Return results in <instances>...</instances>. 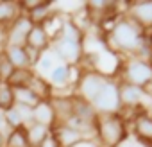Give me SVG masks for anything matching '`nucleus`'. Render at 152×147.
<instances>
[{
    "label": "nucleus",
    "mask_w": 152,
    "mask_h": 147,
    "mask_svg": "<svg viewBox=\"0 0 152 147\" xmlns=\"http://www.w3.org/2000/svg\"><path fill=\"white\" fill-rule=\"evenodd\" d=\"M99 138L104 145H118L120 140H122V135H124V126H122V120L109 113V115H102L99 118Z\"/></svg>",
    "instance_id": "nucleus-1"
},
{
    "label": "nucleus",
    "mask_w": 152,
    "mask_h": 147,
    "mask_svg": "<svg viewBox=\"0 0 152 147\" xmlns=\"http://www.w3.org/2000/svg\"><path fill=\"white\" fill-rule=\"evenodd\" d=\"M52 52L56 54V57L63 59L64 65H73L81 59V54H83V47H81V41H75V40H70V38H63V36H57L52 43Z\"/></svg>",
    "instance_id": "nucleus-2"
},
{
    "label": "nucleus",
    "mask_w": 152,
    "mask_h": 147,
    "mask_svg": "<svg viewBox=\"0 0 152 147\" xmlns=\"http://www.w3.org/2000/svg\"><path fill=\"white\" fill-rule=\"evenodd\" d=\"M113 40L118 47L136 49L141 45V31L129 22H120L113 27Z\"/></svg>",
    "instance_id": "nucleus-3"
},
{
    "label": "nucleus",
    "mask_w": 152,
    "mask_h": 147,
    "mask_svg": "<svg viewBox=\"0 0 152 147\" xmlns=\"http://www.w3.org/2000/svg\"><path fill=\"white\" fill-rule=\"evenodd\" d=\"M32 29V22L27 15H20L9 27H6V45L15 47H25V40Z\"/></svg>",
    "instance_id": "nucleus-4"
},
{
    "label": "nucleus",
    "mask_w": 152,
    "mask_h": 147,
    "mask_svg": "<svg viewBox=\"0 0 152 147\" xmlns=\"http://www.w3.org/2000/svg\"><path fill=\"white\" fill-rule=\"evenodd\" d=\"M120 104V93L118 88L111 83L106 81V85L102 86V90L99 92V95L95 97V101L91 102V106H95L97 110H100L104 115H109L111 111H115Z\"/></svg>",
    "instance_id": "nucleus-5"
},
{
    "label": "nucleus",
    "mask_w": 152,
    "mask_h": 147,
    "mask_svg": "<svg viewBox=\"0 0 152 147\" xmlns=\"http://www.w3.org/2000/svg\"><path fill=\"white\" fill-rule=\"evenodd\" d=\"M106 85V81L102 79L100 74L95 72H88L81 77L79 81V92H81V99L88 101L90 104L95 101V97L99 95V92L102 90V86Z\"/></svg>",
    "instance_id": "nucleus-6"
},
{
    "label": "nucleus",
    "mask_w": 152,
    "mask_h": 147,
    "mask_svg": "<svg viewBox=\"0 0 152 147\" xmlns=\"http://www.w3.org/2000/svg\"><path fill=\"white\" fill-rule=\"evenodd\" d=\"M127 79L134 86L147 85L152 79V68L148 65H145L143 61H132L127 66Z\"/></svg>",
    "instance_id": "nucleus-7"
},
{
    "label": "nucleus",
    "mask_w": 152,
    "mask_h": 147,
    "mask_svg": "<svg viewBox=\"0 0 152 147\" xmlns=\"http://www.w3.org/2000/svg\"><path fill=\"white\" fill-rule=\"evenodd\" d=\"M32 122L47 126L50 129L56 126L57 118H56V113H54V108H52L50 101H39L36 104V108H32Z\"/></svg>",
    "instance_id": "nucleus-8"
},
{
    "label": "nucleus",
    "mask_w": 152,
    "mask_h": 147,
    "mask_svg": "<svg viewBox=\"0 0 152 147\" xmlns=\"http://www.w3.org/2000/svg\"><path fill=\"white\" fill-rule=\"evenodd\" d=\"M52 135H54V138L57 140L59 147H72V145H75L77 142L83 140V135H81L79 131L72 129V127L66 126V124H57V126H54V127H52Z\"/></svg>",
    "instance_id": "nucleus-9"
},
{
    "label": "nucleus",
    "mask_w": 152,
    "mask_h": 147,
    "mask_svg": "<svg viewBox=\"0 0 152 147\" xmlns=\"http://www.w3.org/2000/svg\"><path fill=\"white\" fill-rule=\"evenodd\" d=\"M25 45L31 47V49H36L39 52H45L50 47V38H48V34L45 32V29L41 25H32V29H31V32L25 40Z\"/></svg>",
    "instance_id": "nucleus-10"
},
{
    "label": "nucleus",
    "mask_w": 152,
    "mask_h": 147,
    "mask_svg": "<svg viewBox=\"0 0 152 147\" xmlns=\"http://www.w3.org/2000/svg\"><path fill=\"white\" fill-rule=\"evenodd\" d=\"M22 15L18 2L13 0H0V27H9L18 16Z\"/></svg>",
    "instance_id": "nucleus-11"
},
{
    "label": "nucleus",
    "mask_w": 152,
    "mask_h": 147,
    "mask_svg": "<svg viewBox=\"0 0 152 147\" xmlns=\"http://www.w3.org/2000/svg\"><path fill=\"white\" fill-rule=\"evenodd\" d=\"M2 52L6 54V57L9 59V63H11L15 68H31V63H29V57H27L25 47L6 45Z\"/></svg>",
    "instance_id": "nucleus-12"
},
{
    "label": "nucleus",
    "mask_w": 152,
    "mask_h": 147,
    "mask_svg": "<svg viewBox=\"0 0 152 147\" xmlns=\"http://www.w3.org/2000/svg\"><path fill=\"white\" fill-rule=\"evenodd\" d=\"M25 133H27L29 145H31V147H38V145H41V143L47 140V136L52 133V129L47 127V126H41V124L31 122V124L25 126Z\"/></svg>",
    "instance_id": "nucleus-13"
},
{
    "label": "nucleus",
    "mask_w": 152,
    "mask_h": 147,
    "mask_svg": "<svg viewBox=\"0 0 152 147\" xmlns=\"http://www.w3.org/2000/svg\"><path fill=\"white\" fill-rule=\"evenodd\" d=\"M27 88L32 93H36L39 101H50L52 99V86H50V83L45 81L41 76H38V74H34V76H32V79L29 81Z\"/></svg>",
    "instance_id": "nucleus-14"
},
{
    "label": "nucleus",
    "mask_w": 152,
    "mask_h": 147,
    "mask_svg": "<svg viewBox=\"0 0 152 147\" xmlns=\"http://www.w3.org/2000/svg\"><path fill=\"white\" fill-rule=\"evenodd\" d=\"M70 77H72L70 66L64 65V63H59V65H56V66L52 68V72L48 74V83L54 85V86H57V88H63L64 85H68Z\"/></svg>",
    "instance_id": "nucleus-15"
},
{
    "label": "nucleus",
    "mask_w": 152,
    "mask_h": 147,
    "mask_svg": "<svg viewBox=\"0 0 152 147\" xmlns=\"http://www.w3.org/2000/svg\"><path fill=\"white\" fill-rule=\"evenodd\" d=\"M34 72L32 68H15V72L11 74V77L7 81V85L15 90V88H23L29 85V81L32 79Z\"/></svg>",
    "instance_id": "nucleus-16"
},
{
    "label": "nucleus",
    "mask_w": 152,
    "mask_h": 147,
    "mask_svg": "<svg viewBox=\"0 0 152 147\" xmlns=\"http://www.w3.org/2000/svg\"><path fill=\"white\" fill-rule=\"evenodd\" d=\"M15 92V104H18V106H25V108H36V104L39 102V99H38V95L36 93H32L27 86H23V88H15L13 90Z\"/></svg>",
    "instance_id": "nucleus-17"
},
{
    "label": "nucleus",
    "mask_w": 152,
    "mask_h": 147,
    "mask_svg": "<svg viewBox=\"0 0 152 147\" xmlns=\"http://www.w3.org/2000/svg\"><path fill=\"white\" fill-rule=\"evenodd\" d=\"M50 9H52V2H41L38 7H34L32 11H29L27 16L32 22V25H43L47 22V18L52 15Z\"/></svg>",
    "instance_id": "nucleus-18"
},
{
    "label": "nucleus",
    "mask_w": 152,
    "mask_h": 147,
    "mask_svg": "<svg viewBox=\"0 0 152 147\" xmlns=\"http://www.w3.org/2000/svg\"><path fill=\"white\" fill-rule=\"evenodd\" d=\"M4 147H31V145H29V140H27L25 126H23V127L11 129L9 135L6 136V143H4Z\"/></svg>",
    "instance_id": "nucleus-19"
},
{
    "label": "nucleus",
    "mask_w": 152,
    "mask_h": 147,
    "mask_svg": "<svg viewBox=\"0 0 152 147\" xmlns=\"http://www.w3.org/2000/svg\"><path fill=\"white\" fill-rule=\"evenodd\" d=\"M134 18L140 20L143 25H150L152 24V2H141L134 6Z\"/></svg>",
    "instance_id": "nucleus-20"
},
{
    "label": "nucleus",
    "mask_w": 152,
    "mask_h": 147,
    "mask_svg": "<svg viewBox=\"0 0 152 147\" xmlns=\"http://www.w3.org/2000/svg\"><path fill=\"white\" fill-rule=\"evenodd\" d=\"M118 93H120V101L129 102V104L138 102L141 99V95H143L141 88L140 86H134V85H125L122 90H118Z\"/></svg>",
    "instance_id": "nucleus-21"
},
{
    "label": "nucleus",
    "mask_w": 152,
    "mask_h": 147,
    "mask_svg": "<svg viewBox=\"0 0 152 147\" xmlns=\"http://www.w3.org/2000/svg\"><path fill=\"white\" fill-rule=\"evenodd\" d=\"M15 106V92L9 85H0V111H7Z\"/></svg>",
    "instance_id": "nucleus-22"
},
{
    "label": "nucleus",
    "mask_w": 152,
    "mask_h": 147,
    "mask_svg": "<svg viewBox=\"0 0 152 147\" xmlns=\"http://www.w3.org/2000/svg\"><path fill=\"white\" fill-rule=\"evenodd\" d=\"M4 120H6V126L9 127V131H11V129H16V127H23V126H25V122H23V118H22L20 111L16 110V106H13L11 110L4 111Z\"/></svg>",
    "instance_id": "nucleus-23"
},
{
    "label": "nucleus",
    "mask_w": 152,
    "mask_h": 147,
    "mask_svg": "<svg viewBox=\"0 0 152 147\" xmlns=\"http://www.w3.org/2000/svg\"><path fill=\"white\" fill-rule=\"evenodd\" d=\"M136 129L145 140H152V118L148 115H141L136 120Z\"/></svg>",
    "instance_id": "nucleus-24"
},
{
    "label": "nucleus",
    "mask_w": 152,
    "mask_h": 147,
    "mask_svg": "<svg viewBox=\"0 0 152 147\" xmlns=\"http://www.w3.org/2000/svg\"><path fill=\"white\" fill-rule=\"evenodd\" d=\"M116 68V56L113 52H104L99 56V70L104 74H111Z\"/></svg>",
    "instance_id": "nucleus-25"
},
{
    "label": "nucleus",
    "mask_w": 152,
    "mask_h": 147,
    "mask_svg": "<svg viewBox=\"0 0 152 147\" xmlns=\"http://www.w3.org/2000/svg\"><path fill=\"white\" fill-rule=\"evenodd\" d=\"M13 72H15V66L9 63L4 52H0V85H7Z\"/></svg>",
    "instance_id": "nucleus-26"
},
{
    "label": "nucleus",
    "mask_w": 152,
    "mask_h": 147,
    "mask_svg": "<svg viewBox=\"0 0 152 147\" xmlns=\"http://www.w3.org/2000/svg\"><path fill=\"white\" fill-rule=\"evenodd\" d=\"M56 54L54 52H48V54H41V57H39V61H38V70L39 72H47V74H50L52 72V68L56 66V57H54Z\"/></svg>",
    "instance_id": "nucleus-27"
},
{
    "label": "nucleus",
    "mask_w": 152,
    "mask_h": 147,
    "mask_svg": "<svg viewBox=\"0 0 152 147\" xmlns=\"http://www.w3.org/2000/svg\"><path fill=\"white\" fill-rule=\"evenodd\" d=\"M38 147H59V143H57V140L54 138V135L50 133V135L47 136V140H45L41 145H38Z\"/></svg>",
    "instance_id": "nucleus-28"
},
{
    "label": "nucleus",
    "mask_w": 152,
    "mask_h": 147,
    "mask_svg": "<svg viewBox=\"0 0 152 147\" xmlns=\"http://www.w3.org/2000/svg\"><path fill=\"white\" fill-rule=\"evenodd\" d=\"M72 147H99L95 142H91V140H81V142H77L75 145H72Z\"/></svg>",
    "instance_id": "nucleus-29"
},
{
    "label": "nucleus",
    "mask_w": 152,
    "mask_h": 147,
    "mask_svg": "<svg viewBox=\"0 0 152 147\" xmlns=\"http://www.w3.org/2000/svg\"><path fill=\"white\" fill-rule=\"evenodd\" d=\"M4 47H6V29L0 27V52L4 50Z\"/></svg>",
    "instance_id": "nucleus-30"
},
{
    "label": "nucleus",
    "mask_w": 152,
    "mask_h": 147,
    "mask_svg": "<svg viewBox=\"0 0 152 147\" xmlns=\"http://www.w3.org/2000/svg\"><path fill=\"white\" fill-rule=\"evenodd\" d=\"M6 127H7V126H6V120H4V113L0 111V131L6 129Z\"/></svg>",
    "instance_id": "nucleus-31"
},
{
    "label": "nucleus",
    "mask_w": 152,
    "mask_h": 147,
    "mask_svg": "<svg viewBox=\"0 0 152 147\" xmlns=\"http://www.w3.org/2000/svg\"><path fill=\"white\" fill-rule=\"evenodd\" d=\"M4 143H6V133L0 131V147H4Z\"/></svg>",
    "instance_id": "nucleus-32"
}]
</instances>
